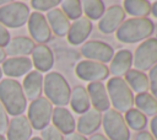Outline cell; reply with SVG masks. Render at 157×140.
I'll list each match as a JSON object with an SVG mask.
<instances>
[{"label": "cell", "mask_w": 157, "mask_h": 140, "mask_svg": "<svg viewBox=\"0 0 157 140\" xmlns=\"http://www.w3.org/2000/svg\"><path fill=\"white\" fill-rule=\"evenodd\" d=\"M0 103L7 114L12 117L22 115L27 109V98L22 86L15 79H2L0 81Z\"/></svg>", "instance_id": "6da1fadb"}, {"label": "cell", "mask_w": 157, "mask_h": 140, "mask_svg": "<svg viewBox=\"0 0 157 140\" xmlns=\"http://www.w3.org/2000/svg\"><path fill=\"white\" fill-rule=\"evenodd\" d=\"M153 31L155 23L148 17H131L125 20L115 31V37L121 43L132 44L150 38Z\"/></svg>", "instance_id": "7a4b0ae2"}, {"label": "cell", "mask_w": 157, "mask_h": 140, "mask_svg": "<svg viewBox=\"0 0 157 140\" xmlns=\"http://www.w3.org/2000/svg\"><path fill=\"white\" fill-rule=\"evenodd\" d=\"M43 92L45 98L56 107H65L69 104L71 88L66 79L58 71H50L44 76Z\"/></svg>", "instance_id": "3957f363"}, {"label": "cell", "mask_w": 157, "mask_h": 140, "mask_svg": "<svg viewBox=\"0 0 157 140\" xmlns=\"http://www.w3.org/2000/svg\"><path fill=\"white\" fill-rule=\"evenodd\" d=\"M110 106L119 113H125L134 107V93L123 77H110L105 85Z\"/></svg>", "instance_id": "277c9868"}, {"label": "cell", "mask_w": 157, "mask_h": 140, "mask_svg": "<svg viewBox=\"0 0 157 140\" xmlns=\"http://www.w3.org/2000/svg\"><path fill=\"white\" fill-rule=\"evenodd\" d=\"M102 126L109 140L130 139V129L124 120V115L113 108H109L102 114Z\"/></svg>", "instance_id": "5b68a950"}, {"label": "cell", "mask_w": 157, "mask_h": 140, "mask_svg": "<svg viewBox=\"0 0 157 140\" xmlns=\"http://www.w3.org/2000/svg\"><path fill=\"white\" fill-rule=\"evenodd\" d=\"M31 12L27 4L11 1L0 7V23L6 28H20L28 21Z\"/></svg>", "instance_id": "8992f818"}, {"label": "cell", "mask_w": 157, "mask_h": 140, "mask_svg": "<svg viewBox=\"0 0 157 140\" xmlns=\"http://www.w3.org/2000/svg\"><path fill=\"white\" fill-rule=\"evenodd\" d=\"M52 114L53 104L42 96L32 101L27 108V119L32 129L36 130H43L45 126H48L52 122Z\"/></svg>", "instance_id": "52a82bcc"}, {"label": "cell", "mask_w": 157, "mask_h": 140, "mask_svg": "<svg viewBox=\"0 0 157 140\" xmlns=\"http://www.w3.org/2000/svg\"><path fill=\"white\" fill-rule=\"evenodd\" d=\"M157 64V38L150 37L141 42L132 54V65L136 70L147 71Z\"/></svg>", "instance_id": "ba28073f"}, {"label": "cell", "mask_w": 157, "mask_h": 140, "mask_svg": "<svg viewBox=\"0 0 157 140\" xmlns=\"http://www.w3.org/2000/svg\"><path fill=\"white\" fill-rule=\"evenodd\" d=\"M80 52H81V55L86 58V60H91V61H96V63H101V64L110 63V60L114 55L113 47L102 41L85 42L81 45Z\"/></svg>", "instance_id": "9c48e42d"}, {"label": "cell", "mask_w": 157, "mask_h": 140, "mask_svg": "<svg viewBox=\"0 0 157 140\" xmlns=\"http://www.w3.org/2000/svg\"><path fill=\"white\" fill-rule=\"evenodd\" d=\"M76 76L87 82H102L108 79L109 70L105 64L91 61V60H81L75 68Z\"/></svg>", "instance_id": "30bf717a"}, {"label": "cell", "mask_w": 157, "mask_h": 140, "mask_svg": "<svg viewBox=\"0 0 157 140\" xmlns=\"http://www.w3.org/2000/svg\"><path fill=\"white\" fill-rule=\"evenodd\" d=\"M28 32L31 34V39L37 42L38 44H45L52 39V31L47 22V18L40 12H32L27 21Z\"/></svg>", "instance_id": "8fae6325"}, {"label": "cell", "mask_w": 157, "mask_h": 140, "mask_svg": "<svg viewBox=\"0 0 157 140\" xmlns=\"http://www.w3.org/2000/svg\"><path fill=\"white\" fill-rule=\"evenodd\" d=\"M125 16L126 14L120 5L109 6L98 21V29L104 34H110L121 26L125 21Z\"/></svg>", "instance_id": "7c38bea8"}, {"label": "cell", "mask_w": 157, "mask_h": 140, "mask_svg": "<svg viewBox=\"0 0 157 140\" xmlns=\"http://www.w3.org/2000/svg\"><path fill=\"white\" fill-rule=\"evenodd\" d=\"M92 28H93L92 21H90L87 17L82 16V17L75 20L70 25V28L67 31V34H66L67 42L72 45L83 44L86 42V39L88 38V36L91 34Z\"/></svg>", "instance_id": "4fadbf2b"}, {"label": "cell", "mask_w": 157, "mask_h": 140, "mask_svg": "<svg viewBox=\"0 0 157 140\" xmlns=\"http://www.w3.org/2000/svg\"><path fill=\"white\" fill-rule=\"evenodd\" d=\"M32 60L28 56H15V58H7L4 60L1 70L2 74L9 76V79L21 77L26 76L29 71H32Z\"/></svg>", "instance_id": "5bb4252c"}, {"label": "cell", "mask_w": 157, "mask_h": 140, "mask_svg": "<svg viewBox=\"0 0 157 140\" xmlns=\"http://www.w3.org/2000/svg\"><path fill=\"white\" fill-rule=\"evenodd\" d=\"M32 138V126L26 115L12 117L6 130V140H29Z\"/></svg>", "instance_id": "9a60e30c"}, {"label": "cell", "mask_w": 157, "mask_h": 140, "mask_svg": "<svg viewBox=\"0 0 157 140\" xmlns=\"http://www.w3.org/2000/svg\"><path fill=\"white\" fill-rule=\"evenodd\" d=\"M101 125H102V113L93 108H90L87 112L82 113L76 122L77 133L83 136L94 134Z\"/></svg>", "instance_id": "2e32d148"}, {"label": "cell", "mask_w": 157, "mask_h": 140, "mask_svg": "<svg viewBox=\"0 0 157 140\" xmlns=\"http://www.w3.org/2000/svg\"><path fill=\"white\" fill-rule=\"evenodd\" d=\"M86 90L90 97V103L93 107V109L102 113L110 108L109 97L107 93L105 85L103 82H91L88 84Z\"/></svg>", "instance_id": "e0dca14e"}, {"label": "cell", "mask_w": 157, "mask_h": 140, "mask_svg": "<svg viewBox=\"0 0 157 140\" xmlns=\"http://www.w3.org/2000/svg\"><path fill=\"white\" fill-rule=\"evenodd\" d=\"M52 125H54L61 134L69 135L76 129V120L72 113L65 107H55L53 108L52 114Z\"/></svg>", "instance_id": "ac0fdd59"}, {"label": "cell", "mask_w": 157, "mask_h": 140, "mask_svg": "<svg viewBox=\"0 0 157 140\" xmlns=\"http://www.w3.org/2000/svg\"><path fill=\"white\" fill-rule=\"evenodd\" d=\"M32 54V65L36 68L37 71L49 72V70L54 65V54L52 49L45 44H38L34 47Z\"/></svg>", "instance_id": "d6986e66"}, {"label": "cell", "mask_w": 157, "mask_h": 140, "mask_svg": "<svg viewBox=\"0 0 157 140\" xmlns=\"http://www.w3.org/2000/svg\"><path fill=\"white\" fill-rule=\"evenodd\" d=\"M132 66V53L128 49H120L114 53L110 63H109V74L113 77H121L124 76Z\"/></svg>", "instance_id": "ffe728a7"}, {"label": "cell", "mask_w": 157, "mask_h": 140, "mask_svg": "<svg viewBox=\"0 0 157 140\" xmlns=\"http://www.w3.org/2000/svg\"><path fill=\"white\" fill-rule=\"evenodd\" d=\"M43 79L44 76L37 70H32L25 76L21 86L26 98L31 102L40 97L43 92Z\"/></svg>", "instance_id": "44dd1931"}, {"label": "cell", "mask_w": 157, "mask_h": 140, "mask_svg": "<svg viewBox=\"0 0 157 140\" xmlns=\"http://www.w3.org/2000/svg\"><path fill=\"white\" fill-rule=\"evenodd\" d=\"M45 18L50 27L52 33L59 37H64L67 34V31L71 23H70V20L64 15V12L59 7H55L48 11L45 15Z\"/></svg>", "instance_id": "7402d4cb"}, {"label": "cell", "mask_w": 157, "mask_h": 140, "mask_svg": "<svg viewBox=\"0 0 157 140\" xmlns=\"http://www.w3.org/2000/svg\"><path fill=\"white\" fill-rule=\"evenodd\" d=\"M34 47H36V44L31 38H28V37H15L5 47V53H6V56L9 55L10 58L27 56L33 52Z\"/></svg>", "instance_id": "603a6c76"}, {"label": "cell", "mask_w": 157, "mask_h": 140, "mask_svg": "<svg viewBox=\"0 0 157 140\" xmlns=\"http://www.w3.org/2000/svg\"><path fill=\"white\" fill-rule=\"evenodd\" d=\"M69 103H70L71 109L77 114H82L87 112L91 108V103H90V97H88L86 87L75 86L71 90Z\"/></svg>", "instance_id": "cb8c5ba5"}, {"label": "cell", "mask_w": 157, "mask_h": 140, "mask_svg": "<svg viewBox=\"0 0 157 140\" xmlns=\"http://www.w3.org/2000/svg\"><path fill=\"white\" fill-rule=\"evenodd\" d=\"M125 82L132 91V93H144L147 92L148 90V77L147 74L144 71L136 70V69H130L125 75Z\"/></svg>", "instance_id": "d4e9b609"}, {"label": "cell", "mask_w": 157, "mask_h": 140, "mask_svg": "<svg viewBox=\"0 0 157 140\" xmlns=\"http://www.w3.org/2000/svg\"><path fill=\"white\" fill-rule=\"evenodd\" d=\"M134 106L146 117L157 115V99L148 92L136 95L134 97Z\"/></svg>", "instance_id": "484cf974"}, {"label": "cell", "mask_w": 157, "mask_h": 140, "mask_svg": "<svg viewBox=\"0 0 157 140\" xmlns=\"http://www.w3.org/2000/svg\"><path fill=\"white\" fill-rule=\"evenodd\" d=\"M121 7L134 17H147L151 14V2L147 0H125Z\"/></svg>", "instance_id": "4316f807"}, {"label": "cell", "mask_w": 157, "mask_h": 140, "mask_svg": "<svg viewBox=\"0 0 157 140\" xmlns=\"http://www.w3.org/2000/svg\"><path fill=\"white\" fill-rule=\"evenodd\" d=\"M81 5L82 14H85V17L90 21H98L105 11V5L102 0H83Z\"/></svg>", "instance_id": "83f0119b"}, {"label": "cell", "mask_w": 157, "mask_h": 140, "mask_svg": "<svg viewBox=\"0 0 157 140\" xmlns=\"http://www.w3.org/2000/svg\"><path fill=\"white\" fill-rule=\"evenodd\" d=\"M124 120L128 128L135 131H142L147 125V117L136 108H131L128 112H125Z\"/></svg>", "instance_id": "f1b7e54d"}, {"label": "cell", "mask_w": 157, "mask_h": 140, "mask_svg": "<svg viewBox=\"0 0 157 140\" xmlns=\"http://www.w3.org/2000/svg\"><path fill=\"white\" fill-rule=\"evenodd\" d=\"M61 11L69 20H77L82 17V5L80 0H64L60 1Z\"/></svg>", "instance_id": "f546056e"}, {"label": "cell", "mask_w": 157, "mask_h": 140, "mask_svg": "<svg viewBox=\"0 0 157 140\" xmlns=\"http://www.w3.org/2000/svg\"><path fill=\"white\" fill-rule=\"evenodd\" d=\"M60 4L59 0H32L31 1V6L37 10V12H40L42 11H50L53 9H55L58 5Z\"/></svg>", "instance_id": "4dcf8cb0"}, {"label": "cell", "mask_w": 157, "mask_h": 140, "mask_svg": "<svg viewBox=\"0 0 157 140\" xmlns=\"http://www.w3.org/2000/svg\"><path fill=\"white\" fill-rule=\"evenodd\" d=\"M40 139L42 140H64V135L52 124L45 126L40 130Z\"/></svg>", "instance_id": "1f68e13d"}, {"label": "cell", "mask_w": 157, "mask_h": 140, "mask_svg": "<svg viewBox=\"0 0 157 140\" xmlns=\"http://www.w3.org/2000/svg\"><path fill=\"white\" fill-rule=\"evenodd\" d=\"M148 90L151 95L157 99V64L148 70Z\"/></svg>", "instance_id": "d6a6232c"}, {"label": "cell", "mask_w": 157, "mask_h": 140, "mask_svg": "<svg viewBox=\"0 0 157 140\" xmlns=\"http://www.w3.org/2000/svg\"><path fill=\"white\" fill-rule=\"evenodd\" d=\"M9 114L5 111L4 106L0 103V134L2 135L4 133H6L7 126H9Z\"/></svg>", "instance_id": "836d02e7"}, {"label": "cell", "mask_w": 157, "mask_h": 140, "mask_svg": "<svg viewBox=\"0 0 157 140\" xmlns=\"http://www.w3.org/2000/svg\"><path fill=\"white\" fill-rule=\"evenodd\" d=\"M11 41V34L9 29L0 23V48H5Z\"/></svg>", "instance_id": "e575fe53"}, {"label": "cell", "mask_w": 157, "mask_h": 140, "mask_svg": "<svg viewBox=\"0 0 157 140\" xmlns=\"http://www.w3.org/2000/svg\"><path fill=\"white\" fill-rule=\"evenodd\" d=\"M135 140H155L153 136L151 135L150 131H146V130H142V131H139L135 136Z\"/></svg>", "instance_id": "d590c367"}, {"label": "cell", "mask_w": 157, "mask_h": 140, "mask_svg": "<svg viewBox=\"0 0 157 140\" xmlns=\"http://www.w3.org/2000/svg\"><path fill=\"white\" fill-rule=\"evenodd\" d=\"M150 129H151V135L153 136L155 140H157V115L152 117L150 122Z\"/></svg>", "instance_id": "8d00e7d4"}, {"label": "cell", "mask_w": 157, "mask_h": 140, "mask_svg": "<svg viewBox=\"0 0 157 140\" xmlns=\"http://www.w3.org/2000/svg\"><path fill=\"white\" fill-rule=\"evenodd\" d=\"M64 140H87V138L86 136H83V135H81V134H78V133H71V134H69V135H65L64 136Z\"/></svg>", "instance_id": "74e56055"}, {"label": "cell", "mask_w": 157, "mask_h": 140, "mask_svg": "<svg viewBox=\"0 0 157 140\" xmlns=\"http://www.w3.org/2000/svg\"><path fill=\"white\" fill-rule=\"evenodd\" d=\"M87 140H109L105 135H103V134H99V133H97V134H92Z\"/></svg>", "instance_id": "f35d334b"}, {"label": "cell", "mask_w": 157, "mask_h": 140, "mask_svg": "<svg viewBox=\"0 0 157 140\" xmlns=\"http://www.w3.org/2000/svg\"><path fill=\"white\" fill-rule=\"evenodd\" d=\"M151 14L157 18V1H155L153 4H151Z\"/></svg>", "instance_id": "ab89813d"}, {"label": "cell", "mask_w": 157, "mask_h": 140, "mask_svg": "<svg viewBox=\"0 0 157 140\" xmlns=\"http://www.w3.org/2000/svg\"><path fill=\"white\" fill-rule=\"evenodd\" d=\"M5 59H6V53H5V49H4V48H0V64H2Z\"/></svg>", "instance_id": "60d3db41"}, {"label": "cell", "mask_w": 157, "mask_h": 140, "mask_svg": "<svg viewBox=\"0 0 157 140\" xmlns=\"http://www.w3.org/2000/svg\"><path fill=\"white\" fill-rule=\"evenodd\" d=\"M7 2H9V1H6V0H0V7L4 6V5H6Z\"/></svg>", "instance_id": "b9f144b4"}, {"label": "cell", "mask_w": 157, "mask_h": 140, "mask_svg": "<svg viewBox=\"0 0 157 140\" xmlns=\"http://www.w3.org/2000/svg\"><path fill=\"white\" fill-rule=\"evenodd\" d=\"M29 140H42V139H40L39 136H34V138H31Z\"/></svg>", "instance_id": "7bdbcfd3"}, {"label": "cell", "mask_w": 157, "mask_h": 140, "mask_svg": "<svg viewBox=\"0 0 157 140\" xmlns=\"http://www.w3.org/2000/svg\"><path fill=\"white\" fill-rule=\"evenodd\" d=\"M0 140H6V138H5L4 135H1V134H0Z\"/></svg>", "instance_id": "ee69618b"}, {"label": "cell", "mask_w": 157, "mask_h": 140, "mask_svg": "<svg viewBox=\"0 0 157 140\" xmlns=\"http://www.w3.org/2000/svg\"><path fill=\"white\" fill-rule=\"evenodd\" d=\"M2 75H4V74H2V70H1V68H0V79L2 77Z\"/></svg>", "instance_id": "f6af8a7d"}]
</instances>
